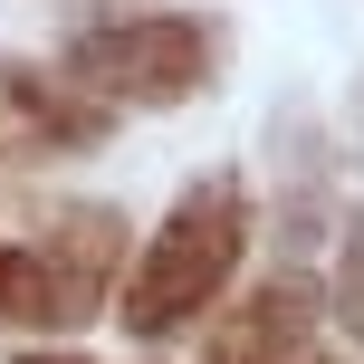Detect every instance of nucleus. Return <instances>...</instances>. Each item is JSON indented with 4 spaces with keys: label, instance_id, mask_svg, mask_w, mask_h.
<instances>
[{
    "label": "nucleus",
    "instance_id": "1",
    "mask_svg": "<svg viewBox=\"0 0 364 364\" xmlns=\"http://www.w3.org/2000/svg\"><path fill=\"white\" fill-rule=\"evenodd\" d=\"M240 240H250V192H240L230 173H211L164 230H154V250L134 259V278H125V326H134V336H164V326H182L192 307H211V288L230 278Z\"/></svg>",
    "mask_w": 364,
    "mask_h": 364
},
{
    "label": "nucleus",
    "instance_id": "2",
    "mask_svg": "<svg viewBox=\"0 0 364 364\" xmlns=\"http://www.w3.org/2000/svg\"><path fill=\"white\" fill-rule=\"evenodd\" d=\"M68 77L87 96H125V106H154V96H182L211 77V19H125V29H96L68 48Z\"/></svg>",
    "mask_w": 364,
    "mask_h": 364
},
{
    "label": "nucleus",
    "instance_id": "3",
    "mask_svg": "<svg viewBox=\"0 0 364 364\" xmlns=\"http://www.w3.org/2000/svg\"><path fill=\"white\" fill-rule=\"evenodd\" d=\"M297 336H307V288H297V278H278V288H259L250 307L220 326L211 364H297Z\"/></svg>",
    "mask_w": 364,
    "mask_h": 364
},
{
    "label": "nucleus",
    "instance_id": "4",
    "mask_svg": "<svg viewBox=\"0 0 364 364\" xmlns=\"http://www.w3.org/2000/svg\"><path fill=\"white\" fill-rule=\"evenodd\" d=\"M38 106H58L38 77H0V144H10V154H29V144H77V134H87V115H38Z\"/></svg>",
    "mask_w": 364,
    "mask_h": 364
},
{
    "label": "nucleus",
    "instance_id": "5",
    "mask_svg": "<svg viewBox=\"0 0 364 364\" xmlns=\"http://www.w3.org/2000/svg\"><path fill=\"white\" fill-rule=\"evenodd\" d=\"M336 316H346V336L364 346V220L346 230V278H336Z\"/></svg>",
    "mask_w": 364,
    "mask_h": 364
},
{
    "label": "nucleus",
    "instance_id": "6",
    "mask_svg": "<svg viewBox=\"0 0 364 364\" xmlns=\"http://www.w3.org/2000/svg\"><path fill=\"white\" fill-rule=\"evenodd\" d=\"M38 364H58V355H38Z\"/></svg>",
    "mask_w": 364,
    "mask_h": 364
}]
</instances>
